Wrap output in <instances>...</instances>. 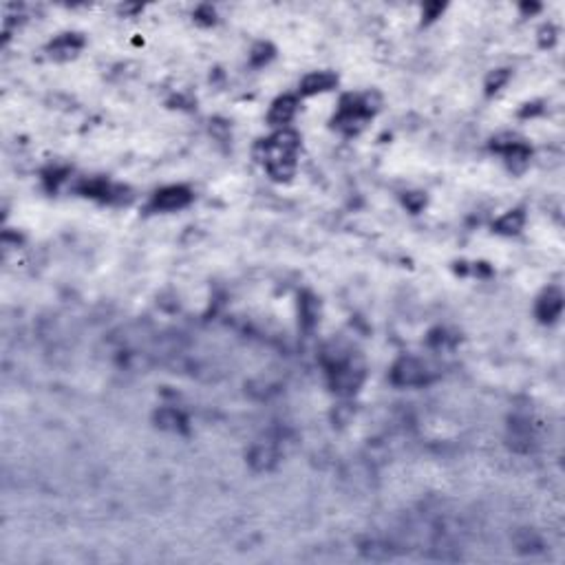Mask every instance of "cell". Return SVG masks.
Returning a JSON list of instances; mask_svg holds the SVG:
<instances>
[{
    "instance_id": "11",
    "label": "cell",
    "mask_w": 565,
    "mask_h": 565,
    "mask_svg": "<svg viewBox=\"0 0 565 565\" xmlns=\"http://www.w3.org/2000/svg\"><path fill=\"white\" fill-rule=\"evenodd\" d=\"M155 422L164 431H172V433H186L188 431V420L182 411L172 409V406H166V409H160L155 413Z\"/></svg>"
},
{
    "instance_id": "16",
    "label": "cell",
    "mask_w": 565,
    "mask_h": 565,
    "mask_svg": "<svg viewBox=\"0 0 565 565\" xmlns=\"http://www.w3.org/2000/svg\"><path fill=\"white\" fill-rule=\"evenodd\" d=\"M508 78H510V73L508 71H494V73H490L488 76V80H486V91L488 93H494V91H499V88L508 82Z\"/></svg>"
},
{
    "instance_id": "22",
    "label": "cell",
    "mask_w": 565,
    "mask_h": 565,
    "mask_svg": "<svg viewBox=\"0 0 565 565\" xmlns=\"http://www.w3.org/2000/svg\"><path fill=\"white\" fill-rule=\"evenodd\" d=\"M554 42V29L552 27H546V29H541V44H552Z\"/></svg>"
},
{
    "instance_id": "17",
    "label": "cell",
    "mask_w": 565,
    "mask_h": 565,
    "mask_svg": "<svg viewBox=\"0 0 565 565\" xmlns=\"http://www.w3.org/2000/svg\"><path fill=\"white\" fill-rule=\"evenodd\" d=\"M301 311H303V321L307 327H311L316 323V318H318V307H316L313 299H309V296L305 301H301Z\"/></svg>"
},
{
    "instance_id": "21",
    "label": "cell",
    "mask_w": 565,
    "mask_h": 565,
    "mask_svg": "<svg viewBox=\"0 0 565 565\" xmlns=\"http://www.w3.org/2000/svg\"><path fill=\"white\" fill-rule=\"evenodd\" d=\"M442 11H444V5H442V3H431V5H426V7H424V16H426V20L437 18V14H442Z\"/></svg>"
},
{
    "instance_id": "6",
    "label": "cell",
    "mask_w": 565,
    "mask_h": 565,
    "mask_svg": "<svg viewBox=\"0 0 565 565\" xmlns=\"http://www.w3.org/2000/svg\"><path fill=\"white\" fill-rule=\"evenodd\" d=\"M247 462L250 466L256 470V472H267L272 470L279 462V448L274 442L269 440H261V442H254L250 453H247Z\"/></svg>"
},
{
    "instance_id": "14",
    "label": "cell",
    "mask_w": 565,
    "mask_h": 565,
    "mask_svg": "<svg viewBox=\"0 0 565 565\" xmlns=\"http://www.w3.org/2000/svg\"><path fill=\"white\" fill-rule=\"evenodd\" d=\"M524 223H526V214L522 210H510L494 223V230L499 234H517L522 232Z\"/></svg>"
},
{
    "instance_id": "23",
    "label": "cell",
    "mask_w": 565,
    "mask_h": 565,
    "mask_svg": "<svg viewBox=\"0 0 565 565\" xmlns=\"http://www.w3.org/2000/svg\"><path fill=\"white\" fill-rule=\"evenodd\" d=\"M522 9H524V11H530V14H532V11H539V5H522Z\"/></svg>"
},
{
    "instance_id": "2",
    "label": "cell",
    "mask_w": 565,
    "mask_h": 565,
    "mask_svg": "<svg viewBox=\"0 0 565 565\" xmlns=\"http://www.w3.org/2000/svg\"><path fill=\"white\" fill-rule=\"evenodd\" d=\"M329 382H331V389L341 395H351L356 393L360 387H363L365 382V369L353 365V360H347L345 365L336 367L329 371Z\"/></svg>"
},
{
    "instance_id": "18",
    "label": "cell",
    "mask_w": 565,
    "mask_h": 565,
    "mask_svg": "<svg viewBox=\"0 0 565 565\" xmlns=\"http://www.w3.org/2000/svg\"><path fill=\"white\" fill-rule=\"evenodd\" d=\"M404 203H406V208H409L411 212H420L426 206V197L422 192H409L404 197Z\"/></svg>"
},
{
    "instance_id": "9",
    "label": "cell",
    "mask_w": 565,
    "mask_h": 565,
    "mask_svg": "<svg viewBox=\"0 0 565 565\" xmlns=\"http://www.w3.org/2000/svg\"><path fill=\"white\" fill-rule=\"evenodd\" d=\"M338 84V78L329 71H316L303 78L301 82V93L303 95H316V93H325Z\"/></svg>"
},
{
    "instance_id": "12",
    "label": "cell",
    "mask_w": 565,
    "mask_h": 565,
    "mask_svg": "<svg viewBox=\"0 0 565 565\" xmlns=\"http://www.w3.org/2000/svg\"><path fill=\"white\" fill-rule=\"evenodd\" d=\"M294 113H296V98L283 95V98H279V100L272 104V108H269L267 120L272 122V124H276V126H283V124L291 122Z\"/></svg>"
},
{
    "instance_id": "5",
    "label": "cell",
    "mask_w": 565,
    "mask_h": 565,
    "mask_svg": "<svg viewBox=\"0 0 565 565\" xmlns=\"http://www.w3.org/2000/svg\"><path fill=\"white\" fill-rule=\"evenodd\" d=\"M492 148L494 150H499L504 152L506 157V162L510 164L512 170H524L528 160H530V148L524 144V142H519L517 138H512V135H504V138H497L492 140Z\"/></svg>"
},
{
    "instance_id": "7",
    "label": "cell",
    "mask_w": 565,
    "mask_h": 565,
    "mask_svg": "<svg viewBox=\"0 0 565 565\" xmlns=\"http://www.w3.org/2000/svg\"><path fill=\"white\" fill-rule=\"evenodd\" d=\"M192 201V195L188 188L184 186H170V188H164L155 195L152 199V208L155 210H182L186 208L188 203Z\"/></svg>"
},
{
    "instance_id": "4",
    "label": "cell",
    "mask_w": 565,
    "mask_h": 565,
    "mask_svg": "<svg viewBox=\"0 0 565 565\" xmlns=\"http://www.w3.org/2000/svg\"><path fill=\"white\" fill-rule=\"evenodd\" d=\"M391 380L398 387H420L428 382V369L418 358H400L391 369Z\"/></svg>"
},
{
    "instance_id": "13",
    "label": "cell",
    "mask_w": 565,
    "mask_h": 565,
    "mask_svg": "<svg viewBox=\"0 0 565 565\" xmlns=\"http://www.w3.org/2000/svg\"><path fill=\"white\" fill-rule=\"evenodd\" d=\"M532 444V431H530V424L528 422H519V420H512L510 424V446L519 453H524L528 450Z\"/></svg>"
},
{
    "instance_id": "8",
    "label": "cell",
    "mask_w": 565,
    "mask_h": 565,
    "mask_svg": "<svg viewBox=\"0 0 565 565\" xmlns=\"http://www.w3.org/2000/svg\"><path fill=\"white\" fill-rule=\"evenodd\" d=\"M561 309H563V294L556 287H550L548 291H544L537 301V316L541 323L556 321Z\"/></svg>"
},
{
    "instance_id": "3",
    "label": "cell",
    "mask_w": 565,
    "mask_h": 565,
    "mask_svg": "<svg viewBox=\"0 0 565 565\" xmlns=\"http://www.w3.org/2000/svg\"><path fill=\"white\" fill-rule=\"evenodd\" d=\"M371 115V108H369V102L365 98H345L343 100V108L338 113L336 118V126L343 128L347 133H356L360 126H363Z\"/></svg>"
},
{
    "instance_id": "1",
    "label": "cell",
    "mask_w": 565,
    "mask_h": 565,
    "mask_svg": "<svg viewBox=\"0 0 565 565\" xmlns=\"http://www.w3.org/2000/svg\"><path fill=\"white\" fill-rule=\"evenodd\" d=\"M301 146V138L294 130H281L269 140L256 146V157L265 164L267 172L276 182H287L296 170V150Z\"/></svg>"
},
{
    "instance_id": "15",
    "label": "cell",
    "mask_w": 565,
    "mask_h": 565,
    "mask_svg": "<svg viewBox=\"0 0 565 565\" xmlns=\"http://www.w3.org/2000/svg\"><path fill=\"white\" fill-rule=\"evenodd\" d=\"M514 544H517V548L522 550V552H537V550H541V539L534 532H528V530L519 532L517 539H514Z\"/></svg>"
},
{
    "instance_id": "10",
    "label": "cell",
    "mask_w": 565,
    "mask_h": 565,
    "mask_svg": "<svg viewBox=\"0 0 565 565\" xmlns=\"http://www.w3.org/2000/svg\"><path fill=\"white\" fill-rule=\"evenodd\" d=\"M82 44H84V40L78 33H64L49 44V51L56 60H69V58L78 56Z\"/></svg>"
},
{
    "instance_id": "20",
    "label": "cell",
    "mask_w": 565,
    "mask_h": 565,
    "mask_svg": "<svg viewBox=\"0 0 565 565\" xmlns=\"http://www.w3.org/2000/svg\"><path fill=\"white\" fill-rule=\"evenodd\" d=\"M197 20L206 22V25H212V22H214V9L208 7V5L199 7V9H197Z\"/></svg>"
},
{
    "instance_id": "19",
    "label": "cell",
    "mask_w": 565,
    "mask_h": 565,
    "mask_svg": "<svg viewBox=\"0 0 565 565\" xmlns=\"http://www.w3.org/2000/svg\"><path fill=\"white\" fill-rule=\"evenodd\" d=\"M269 58H272V47H269V44H261V47H256L254 53H252V62L254 64H263Z\"/></svg>"
}]
</instances>
